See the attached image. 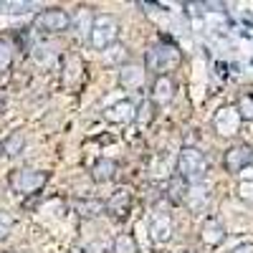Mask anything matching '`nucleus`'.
Segmentation results:
<instances>
[{
    "label": "nucleus",
    "mask_w": 253,
    "mask_h": 253,
    "mask_svg": "<svg viewBox=\"0 0 253 253\" xmlns=\"http://www.w3.org/2000/svg\"><path fill=\"white\" fill-rule=\"evenodd\" d=\"M180 61H182V53H180L177 46L167 43V41H157V43L147 51L144 71H155L157 76H170V71L180 66Z\"/></svg>",
    "instance_id": "1"
},
{
    "label": "nucleus",
    "mask_w": 253,
    "mask_h": 253,
    "mask_svg": "<svg viewBox=\"0 0 253 253\" xmlns=\"http://www.w3.org/2000/svg\"><path fill=\"white\" fill-rule=\"evenodd\" d=\"M119 31H122V26H119V20L114 15H109V13L94 15L91 26H89V43H91V48H96V51L112 48L119 41Z\"/></svg>",
    "instance_id": "2"
},
{
    "label": "nucleus",
    "mask_w": 253,
    "mask_h": 253,
    "mask_svg": "<svg viewBox=\"0 0 253 253\" xmlns=\"http://www.w3.org/2000/svg\"><path fill=\"white\" fill-rule=\"evenodd\" d=\"M208 175V160L203 152L193 150V147H185L177 155V177H182L187 185H198L203 182Z\"/></svg>",
    "instance_id": "3"
},
{
    "label": "nucleus",
    "mask_w": 253,
    "mask_h": 253,
    "mask_svg": "<svg viewBox=\"0 0 253 253\" xmlns=\"http://www.w3.org/2000/svg\"><path fill=\"white\" fill-rule=\"evenodd\" d=\"M48 175L41 172V170H33V167H20V170H13L10 172V187L15 190L18 195H33L38 193L41 187L46 185Z\"/></svg>",
    "instance_id": "4"
},
{
    "label": "nucleus",
    "mask_w": 253,
    "mask_h": 253,
    "mask_svg": "<svg viewBox=\"0 0 253 253\" xmlns=\"http://www.w3.org/2000/svg\"><path fill=\"white\" fill-rule=\"evenodd\" d=\"M33 28L41 33H63L71 28V15L61 8H48V10H41L33 20Z\"/></svg>",
    "instance_id": "5"
},
{
    "label": "nucleus",
    "mask_w": 253,
    "mask_h": 253,
    "mask_svg": "<svg viewBox=\"0 0 253 253\" xmlns=\"http://www.w3.org/2000/svg\"><path fill=\"white\" fill-rule=\"evenodd\" d=\"M251 150H253V147H248V144H233L223 155V167L230 175H241L243 167L251 165Z\"/></svg>",
    "instance_id": "6"
},
{
    "label": "nucleus",
    "mask_w": 253,
    "mask_h": 253,
    "mask_svg": "<svg viewBox=\"0 0 253 253\" xmlns=\"http://www.w3.org/2000/svg\"><path fill=\"white\" fill-rule=\"evenodd\" d=\"M213 126L220 137H233L241 126V117L236 112V107H223L218 109V114L213 117Z\"/></svg>",
    "instance_id": "7"
},
{
    "label": "nucleus",
    "mask_w": 253,
    "mask_h": 253,
    "mask_svg": "<svg viewBox=\"0 0 253 253\" xmlns=\"http://www.w3.org/2000/svg\"><path fill=\"white\" fill-rule=\"evenodd\" d=\"M132 200H134L132 190L129 187H119L117 193L104 203V210H107L109 215H114V218H126L129 210H132Z\"/></svg>",
    "instance_id": "8"
},
{
    "label": "nucleus",
    "mask_w": 253,
    "mask_h": 253,
    "mask_svg": "<svg viewBox=\"0 0 253 253\" xmlns=\"http://www.w3.org/2000/svg\"><path fill=\"white\" fill-rule=\"evenodd\" d=\"M119 86L137 91L144 86V66L142 63H124L119 66Z\"/></svg>",
    "instance_id": "9"
},
{
    "label": "nucleus",
    "mask_w": 253,
    "mask_h": 253,
    "mask_svg": "<svg viewBox=\"0 0 253 253\" xmlns=\"http://www.w3.org/2000/svg\"><path fill=\"white\" fill-rule=\"evenodd\" d=\"M104 119L112 122V124H129L137 119V107H134V101L129 99H122L117 104H112V107L104 112Z\"/></svg>",
    "instance_id": "10"
},
{
    "label": "nucleus",
    "mask_w": 253,
    "mask_h": 253,
    "mask_svg": "<svg viewBox=\"0 0 253 253\" xmlns=\"http://www.w3.org/2000/svg\"><path fill=\"white\" fill-rule=\"evenodd\" d=\"M150 238L157 246H165V243L172 241V218L167 213L152 215V220H150Z\"/></svg>",
    "instance_id": "11"
},
{
    "label": "nucleus",
    "mask_w": 253,
    "mask_h": 253,
    "mask_svg": "<svg viewBox=\"0 0 253 253\" xmlns=\"http://www.w3.org/2000/svg\"><path fill=\"white\" fill-rule=\"evenodd\" d=\"M175 91H177V86H175L172 76H157L152 84V101L157 107H167L175 99Z\"/></svg>",
    "instance_id": "12"
},
{
    "label": "nucleus",
    "mask_w": 253,
    "mask_h": 253,
    "mask_svg": "<svg viewBox=\"0 0 253 253\" xmlns=\"http://www.w3.org/2000/svg\"><path fill=\"white\" fill-rule=\"evenodd\" d=\"M200 238L205 246H220L225 241V225L218 218H208L200 228Z\"/></svg>",
    "instance_id": "13"
},
{
    "label": "nucleus",
    "mask_w": 253,
    "mask_h": 253,
    "mask_svg": "<svg viewBox=\"0 0 253 253\" xmlns=\"http://www.w3.org/2000/svg\"><path fill=\"white\" fill-rule=\"evenodd\" d=\"M190 190H193V185H187L182 177H172L170 180V185H167V198H170L175 205H182V203H187V198H190Z\"/></svg>",
    "instance_id": "14"
},
{
    "label": "nucleus",
    "mask_w": 253,
    "mask_h": 253,
    "mask_svg": "<svg viewBox=\"0 0 253 253\" xmlns=\"http://www.w3.org/2000/svg\"><path fill=\"white\" fill-rule=\"evenodd\" d=\"M91 177H94V182H101V185L109 182V180H114V177H117V162L109 160V157H101V160L94 165Z\"/></svg>",
    "instance_id": "15"
},
{
    "label": "nucleus",
    "mask_w": 253,
    "mask_h": 253,
    "mask_svg": "<svg viewBox=\"0 0 253 253\" xmlns=\"http://www.w3.org/2000/svg\"><path fill=\"white\" fill-rule=\"evenodd\" d=\"M23 147H26L23 132H13V134H8V139L3 142V152H5L8 157H15V155L23 152Z\"/></svg>",
    "instance_id": "16"
},
{
    "label": "nucleus",
    "mask_w": 253,
    "mask_h": 253,
    "mask_svg": "<svg viewBox=\"0 0 253 253\" xmlns=\"http://www.w3.org/2000/svg\"><path fill=\"white\" fill-rule=\"evenodd\" d=\"M101 210H104L101 200H81V203H76L79 218H96V215H101Z\"/></svg>",
    "instance_id": "17"
},
{
    "label": "nucleus",
    "mask_w": 253,
    "mask_h": 253,
    "mask_svg": "<svg viewBox=\"0 0 253 253\" xmlns=\"http://www.w3.org/2000/svg\"><path fill=\"white\" fill-rule=\"evenodd\" d=\"M112 253H139V248H137V243H134V238L129 233H119L114 238Z\"/></svg>",
    "instance_id": "18"
},
{
    "label": "nucleus",
    "mask_w": 253,
    "mask_h": 253,
    "mask_svg": "<svg viewBox=\"0 0 253 253\" xmlns=\"http://www.w3.org/2000/svg\"><path fill=\"white\" fill-rule=\"evenodd\" d=\"M236 112H238L241 122H251V119H253V96H251V94H243V96L238 99Z\"/></svg>",
    "instance_id": "19"
},
{
    "label": "nucleus",
    "mask_w": 253,
    "mask_h": 253,
    "mask_svg": "<svg viewBox=\"0 0 253 253\" xmlns=\"http://www.w3.org/2000/svg\"><path fill=\"white\" fill-rule=\"evenodd\" d=\"M10 63H13V46L8 41H0V71L10 69Z\"/></svg>",
    "instance_id": "20"
},
{
    "label": "nucleus",
    "mask_w": 253,
    "mask_h": 253,
    "mask_svg": "<svg viewBox=\"0 0 253 253\" xmlns=\"http://www.w3.org/2000/svg\"><path fill=\"white\" fill-rule=\"evenodd\" d=\"M13 225H15L13 215H10V213H3V210H0V241H5V238L10 236Z\"/></svg>",
    "instance_id": "21"
},
{
    "label": "nucleus",
    "mask_w": 253,
    "mask_h": 253,
    "mask_svg": "<svg viewBox=\"0 0 253 253\" xmlns=\"http://www.w3.org/2000/svg\"><path fill=\"white\" fill-rule=\"evenodd\" d=\"M238 195L246 200V203H253V180H243L238 185Z\"/></svg>",
    "instance_id": "22"
},
{
    "label": "nucleus",
    "mask_w": 253,
    "mask_h": 253,
    "mask_svg": "<svg viewBox=\"0 0 253 253\" xmlns=\"http://www.w3.org/2000/svg\"><path fill=\"white\" fill-rule=\"evenodd\" d=\"M0 8H10L8 13H26L28 8H33L31 3H0Z\"/></svg>",
    "instance_id": "23"
},
{
    "label": "nucleus",
    "mask_w": 253,
    "mask_h": 253,
    "mask_svg": "<svg viewBox=\"0 0 253 253\" xmlns=\"http://www.w3.org/2000/svg\"><path fill=\"white\" fill-rule=\"evenodd\" d=\"M230 253H253V243H243V246H236Z\"/></svg>",
    "instance_id": "24"
},
{
    "label": "nucleus",
    "mask_w": 253,
    "mask_h": 253,
    "mask_svg": "<svg viewBox=\"0 0 253 253\" xmlns=\"http://www.w3.org/2000/svg\"><path fill=\"white\" fill-rule=\"evenodd\" d=\"M3 104H5V94H3V91H0V107H3Z\"/></svg>",
    "instance_id": "25"
},
{
    "label": "nucleus",
    "mask_w": 253,
    "mask_h": 253,
    "mask_svg": "<svg viewBox=\"0 0 253 253\" xmlns=\"http://www.w3.org/2000/svg\"><path fill=\"white\" fill-rule=\"evenodd\" d=\"M0 155H3V142H0Z\"/></svg>",
    "instance_id": "26"
},
{
    "label": "nucleus",
    "mask_w": 253,
    "mask_h": 253,
    "mask_svg": "<svg viewBox=\"0 0 253 253\" xmlns=\"http://www.w3.org/2000/svg\"><path fill=\"white\" fill-rule=\"evenodd\" d=\"M251 162H253V150H251Z\"/></svg>",
    "instance_id": "27"
}]
</instances>
